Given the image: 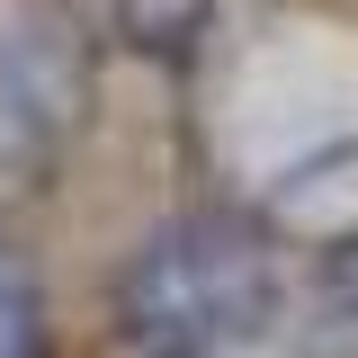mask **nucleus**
Here are the masks:
<instances>
[{"mask_svg": "<svg viewBox=\"0 0 358 358\" xmlns=\"http://www.w3.org/2000/svg\"><path fill=\"white\" fill-rule=\"evenodd\" d=\"M278 313V268L260 233L224 215L162 224L117 278V341L134 358H224L260 341Z\"/></svg>", "mask_w": 358, "mask_h": 358, "instance_id": "nucleus-1", "label": "nucleus"}, {"mask_svg": "<svg viewBox=\"0 0 358 358\" xmlns=\"http://www.w3.org/2000/svg\"><path fill=\"white\" fill-rule=\"evenodd\" d=\"M341 296H350V313H358V251L341 260Z\"/></svg>", "mask_w": 358, "mask_h": 358, "instance_id": "nucleus-5", "label": "nucleus"}, {"mask_svg": "<svg viewBox=\"0 0 358 358\" xmlns=\"http://www.w3.org/2000/svg\"><path fill=\"white\" fill-rule=\"evenodd\" d=\"M63 117H72V63L45 36H9L0 45V206L54 171Z\"/></svg>", "mask_w": 358, "mask_h": 358, "instance_id": "nucleus-2", "label": "nucleus"}, {"mask_svg": "<svg viewBox=\"0 0 358 358\" xmlns=\"http://www.w3.org/2000/svg\"><path fill=\"white\" fill-rule=\"evenodd\" d=\"M0 358H45V296L18 251H0Z\"/></svg>", "mask_w": 358, "mask_h": 358, "instance_id": "nucleus-4", "label": "nucleus"}, {"mask_svg": "<svg viewBox=\"0 0 358 358\" xmlns=\"http://www.w3.org/2000/svg\"><path fill=\"white\" fill-rule=\"evenodd\" d=\"M108 9H117V36L152 63H188L206 18H215V0H108Z\"/></svg>", "mask_w": 358, "mask_h": 358, "instance_id": "nucleus-3", "label": "nucleus"}]
</instances>
